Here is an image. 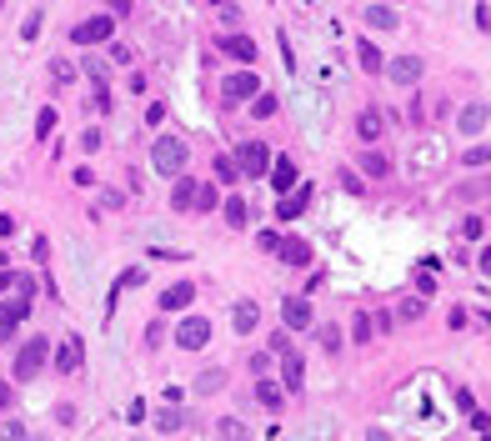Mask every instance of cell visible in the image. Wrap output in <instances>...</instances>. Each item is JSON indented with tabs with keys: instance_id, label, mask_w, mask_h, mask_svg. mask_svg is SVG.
<instances>
[{
	"instance_id": "1",
	"label": "cell",
	"mask_w": 491,
	"mask_h": 441,
	"mask_svg": "<svg viewBox=\"0 0 491 441\" xmlns=\"http://www.w3.org/2000/svg\"><path fill=\"white\" fill-rule=\"evenodd\" d=\"M45 366H50V336H25L20 351H16V361H11V376L16 381H35Z\"/></svg>"
},
{
	"instance_id": "2",
	"label": "cell",
	"mask_w": 491,
	"mask_h": 441,
	"mask_svg": "<svg viewBox=\"0 0 491 441\" xmlns=\"http://www.w3.org/2000/svg\"><path fill=\"white\" fill-rule=\"evenodd\" d=\"M186 160H191V146L181 136H155L150 141V165H155L160 176H181Z\"/></svg>"
},
{
	"instance_id": "3",
	"label": "cell",
	"mask_w": 491,
	"mask_h": 441,
	"mask_svg": "<svg viewBox=\"0 0 491 441\" xmlns=\"http://www.w3.org/2000/svg\"><path fill=\"white\" fill-rule=\"evenodd\" d=\"M256 90H261V76H256V66H251V71H236V76H226V81H221V100H226V105L256 100Z\"/></svg>"
},
{
	"instance_id": "4",
	"label": "cell",
	"mask_w": 491,
	"mask_h": 441,
	"mask_svg": "<svg viewBox=\"0 0 491 441\" xmlns=\"http://www.w3.org/2000/svg\"><path fill=\"white\" fill-rule=\"evenodd\" d=\"M236 165H241V176L261 181V176L271 171V151H266V141H241V151H236Z\"/></svg>"
},
{
	"instance_id": "5",
	"label": "cell",
	"mask_w": 491,
	"mask_h": 441,
	"mask_svg": "<svg viewBox=\"0 0 491 441\" xmlns=\"http://www.w3.org/2000/svg\"><path fill=\"white\" fill-rule=\"evenodd\" d=\"M111 35H116V20L111 16H85L81 25H71V40L76 45H105Z\"/></svg>"
},
{
	"instance_id": "6",
	"label": "cell",
	"mask_w": 491,
	"mask_h": 441,
	"mask_svg": "<svg viewBox=\"0 0 491 441\" xmlns=\"http://www.w3.org/2000/svg\"><path fill=\"white\" fill-rule=\"evenodd\" d=\"M30 316V296H20L16 291V301H0V346H6L16 331H20V321Z\"/></svg>"
},
{
	"instance_id": "7",
	"label": "cell",
	"mask_w": 491,
	"mask_h": 441,
	"mask_svg": "<svg viewBox=\"0 0 491 441\" xmlns=\"http://www.w3.org/2000/svg\"><path fill=\"white\" fill-rule=\"evenodd\" d=\"M206 341H211V316H186L181 331H176V346L181 351H201Z\"/></svg>"
},
{
	"instance_id": "8",
	"label": "cell",
	"mask_w": 491,
	"mask_h": 441,
	"mask_svg": "<svg viewBox=\"0 0 491 441\" xmlns=\"http://www.w3.org/2000/svg\"><path fill=\"white\" fill-rule=\"evenodd\" d=\"M50 361H56V371H61V376H76V371L85 366V346H81V336H66Z\"/></svg>"
},
{
	"instance_id": "9",
	"label": "cell",
	"mask_w": 491,
	"mask_h": 441,
	"mask_svg": "<svg viewBox=\"0 0 491 441\" xmlns=\"http://www.w3.org/2000/svg\"><path fill=\"white\" fill-rule=\"evenodd\" d=\"M486 121H491V105H486V100H471L461 116H456V131H461V136H481Z\"/></svg>"
},
{
	"instance_id": "10",
	"label": "cell",
	"mask_w": 491,
	"mask_h": 441,
	"mask_svg": "<svg viewBox=\"0 0 491 441\" xmlns=\"http://www.w3.org/2000/svg\"><path fill=\"white\" fill-rule=\"evenodd\" d=\"M266 176H271V186H276L281 196H286V191L301 181V176H296V160H291V155H271V171H266Z\"/></svg>"
},
{
	"instance_id": "11",
	"label": "cell",
	"mask_w": 491,
	"mask_h": 441,
	"mask_svg": "<svg viewBox=\"0 0 491 441\" xmlns=\"http://www.w3.org/2000/svg\"><path fill=\"white\" fill-rule=\"evenodd\" d=\"M281 321H286V331H306V326H311V301H306V296L281 301Z\"/></svg>"
},
{
	"instance_id": "12",
	"label": "cell",
	"mask_w": 491,
	"mask_h": 441,
	"mask_svg": "<svg viewBox=\"0 0 491 441\" xmlns=\"http://www.w3.org/2000/svg\"><path fill=\"white\" fill-rule=\"evenodd\" d=\"M215 50L236 55V61H256V40H251V35H241V30H226L221 40H215Z\"/></svg>"
},
{
	"instance_id": "13",
	"label": "cell",
	"mask_w": 491,
	"mask_h": 441,
	"mask_svg": "<svg viewBox=\"0 0 491 441\" xmlns=\"http://www.w3.org/2000/svg\"><path fill=\"white\" fill-rule=\"evenodd\" d=\"M386 76L396 86H416L421 81V61H416V55H396V61H386Z\"/></svg>"
},
{
	"instance_id": "14",
	"label": "cell",
	"mask_w": 491,
	"mask_h": 441,
	"mask_svg": "<svg viewBox=\"0 0 491 441\" xmlns=\"http://www.w3.org/2000/svg\"><path fill=\"white\" fill-rule=\"evenodd\" d=\"M301 376H306L301 351H296V346H291V351H281V386H286V392H301Z\"/></svg>"
},
{
	"instance_id": "15",
	"label": "cell",
	"mask_w": 491,
	"mask_h": 441,
	"mask_svg": "<svg viewBox=\"0 0 491 441\" xmlns=\"http://www.w3.org/2000/svg\"><path fill=\"white\" fill-rule=\"evenodd\" d=\"M196 186H201V181H191V176L181 171V176L171 181V206H176V211H196Z\"/></svg>"
},
{
	"instance_id": "16",
	"label": "cell",
	"mask_w": 491,
	"mask_h": 441,
	"mask_svg": "<svg viewBox=\"0 0 491 441\" xmlns=\"http://www.w3.org/2000/svg\"><path fill=\"white\" fill-rule=\"evenodd\" d=\"M196 301V286L191 281H176V286H166V296H160V311H186Z\"/></svg>"
},
{
	"instance_id": "17",
	"label": "cell",
	"mask_w": 491,
	"mask_h": 441,
	"mask_svg": "<svg viewBox=\"0 0 491 441\" xmlns=\"http://www.w3.org/2000/svg\"><path fill=\"white\" fill-rule=\"evenodd\" d=\"M306 201H311V186H301V181H296V196H281V206H276V220H296V216L306 211Z\"/></svg>"
},
{
	"instance_id": "18",
	"label": "cell",
	"mask_w": 491,
	"mask_h": 441,
	"mask_svg": "<svg viewBox=\"0 0 491 441\" xmlns=\"http://www.w3.org/2000/svg\"><path fill=\"white\" fill-rule=\"evenodd\" d=\"M286 266H311V246L301 236H281V251H276Z\"/></svg>"
},
{
	"instance_id": "19",
	"label": "cell",
	"mask_w": 491,
	"mask_h": 441,
	"mask_svg": "<svg viewBox=\"0 0 491 441\" xmlns=\"http://www.w3.org/2000/svg\"><path fill=\"white\" fill-rule=\"evenodd\" d=\"M381 131H386L381 110H361V116H356V136H361L366 146H376V141H381Z\"/></svg>"
},
{
	"instance_id": "20",
	"label": "cell",
	"mask_w": 491,
	"mask_h": 441,
	"mask_svg": "<svg viewBox=\"0 0 491 441\" xmlns=\"http://www.w3.org/2000/svg\"><path fill=\"white\" fill-rule=\"evenodd\" d=\"M361 171H366L371 181H386V176H391V155H386V151H371V146H366V155H361Z\"/></svg>"
},
{
	"instance_id": "21",
	"label": "cell",
	"mask_w": 491,
	"mask_h": 441,
	"mask_svg": "<svg viewBox=\"0 0 491 441\" xmlns=\"http://www.w3.org/2000/svg\"><path fill=\"white\" fill-rule=\"evenodd\" d=\"M356 61H361V71H366V76H386V55H381L371 40H361V45H356Z\"/></svg>"
},
{
	"instance_id": "22",
	"label": "cell",
	"mask_w": 491,
	"mask_h": 441,
	"mask_svg": "<svg viewBox=\"0 0 491 441\" xmlns=\"http://www.w3.org/2000/svg\"><path fill=\"white\" fill-rule=\"evenodd\" d=\"M366 25H371V30H396L401 20H396L391 6H366Z\"/></svg>"
},
{
	"instance_id": "23",
	"label": "cell",
	"mask_w": 491,
	"mask_h": 441,
	"mask_svg": "<svg viewBox=\"0 0 491 441\" xmlns=\"http://www.w3.org/2000/svg\"><path fill=\"white\" fill-rule=\"evenodd\" d=\"M221 211H226V226H236V231H246V226H251V206H246L241 196H231Z\"/></svg>"
},
{
	"instance_id": "24",
	"label": "cell",
	"mask_w": 491,
	"mask_h": 441,
	"mask_svg": "<svg viewBox=\"0 0 491 441\" xmlns=\"http://www.w3.org/2000/svg\"><path fill=\"white\" fill-rule=\"evenodd\" d=\"M221 386H226V371H221V366H211V371H201V376H196V396H211V392H221Z\"/></svg>"
},
{
	"instance_id": "25",
	"label": "cell",
	"mask_w": 491,
	"mask_h": 441,
	"mask_svg": "<svg viewBox=\"0 0 491 441\" xmlns=\"http://www.w3.org/2000/svg\"><path fill=\"white\" fill-rule=\"evenodd\" d=\"M56 105H40V116H35V141H50V136H56Z\"/></svg>"
},
{
	"instance_id": "26",
	"label": "cell",
	"mask_w": 491,
	"mask_h": 441,
	"mask_svg": "<svg viewBox=\"0 0 491 441\" xmlns=\"http://www.w3.org/2000/svg\"><path fill=\"white\" fill-rule=\"evenodd\" d=\"M281 396H286V386H276V381H261V386H256V401H261V406H271V411L281 406Z\"/></svg>"
},
{
	"instance_id": "27",
	"label": "cell",
	"mask_w": 491,
	"mask_h": 441,
	"mask_svg": "<svg viewBox=\"0 0 491 441\" xmlns=\"http://www.w3.org/2000/svg\"><path fill=\"white\" fill-rule=\"evenodd\" d=\"M215 181H226V186H236V181H241L236 155H215Z\"/></svg>"
},
{
	"instance_id": "28",
	"label": "cell",
	"mask_w": 491,
	"mask_h": 441,
	"mask_svg": "<svg viewBox=\"0 0 491 441\" xmlns=\"http://www.w3.org/2000/svg\"><path fill=\"white\" fill-rule=\"evenodd\" d=\"M256 321H261V311H256V301H241L236 306V331L246 336V331H256Z\"/></svg>"
},
{
	"instance_id": "29",
	"label": "cell",
	"mask_w": 491,
	"mask_h": 441,
	"mask_svg": "<svg viewBox=\"0 0 491 441\" xmlns=\"http://www.w3.org/2000/svg\"><path fill=\"white\" fill-rule=\"evenodd\" d=\"M371 311H356V321H351V341H361V346H371Z\"/></svg>"
},
{
	"instance_id": "30",
	"label": "cell",
	"mask_w": 491,
	"mask_h": 441,
	"mask_svg": "<svg viewBox=\"0 0 491 441\" xmlns=\"http://www.w3.org/2000/svg\"><path fill=\"white\" fill-rule=\"evenodd\" d=\"M451 196H456V201H481V196H491V181H466V186H456Z\"/></svg>"
},
{
	"instance_id": "31",
	"label": "cell",
	"mask_w": 491,
	"mask_h": 441,
	"mask_svg": "<svg viewBox=\"0 0 491 441\" xmlns=\"http://www.w3.org/2000/svg\"><path fill=\"white\" fill-rule=\"evenodd\" d=\"M215 206H221V191H215L211 181H206V186H196V211H215Z\"/></svg>"
},
{
	"instance_id": "32",
	"label": "cell",
	"mask_w": 491,
	"mask_h": 441,
	"mask_svg": "<svg viewBox=\"0 0 491 441\" xmlns=\"http://www.w3.org/2000/svg\"><path fill=\"white\" fill-rule=\"evenodd\" d=\"M316 336H321V346H326V356H336V351L346 346V341H341V331H336V326H321V331H316Z\"/></svg>"
},
{
	"instance_id": "33",
	"label": "cell",
	"mask_w": 491,
	"mask_h": 441,
	"mask_svg": "<svg viewBox=\"0 0 491 441\" xmlns=\"http://www.w3.org/2000/svg\"><path fill=\"white\" fill-rule=\"evenodd\" d=\"M181 426H186V416H181V411H171V406L155 416V431H166V436H171V431H181Z\"/></svg>"
},
{
	"instance_id": "34",
	"label": "cell",
	"mask_w": 491,
	"mask_h": 441,
	"mask_svg": "<svg viewBox=\"0 0 491 441\" xmlns=\"http://www.w3.org/2000/svg\"><path fill=\"white\" fill-rule=\"evenodd\" d=\"M461 165H491V146H466L461 151Z\"/></svg>"
},
{
	"instance_id": "35",
	"label": "cell",
	"mask_w": 491,
	"mask_h": 441,
	"mask_svg": "<svg viewBox=\"0 0 491 441\" xmlns=\"http://www.w3.org/2000/svg\"><path fill=\"white\" fill-rule=\"evenodd\" d=\"M50 81H56V86H71V81H76V66H71V61H50Z\"/></svg>"
},
{
	"instance_id": "36",
	"label": "cell",
	"mask_w": 491,
	"mask_h": 441,
	"mask_svg": "<svg viewBox=\"0 0 491 441\" xmlns=\"http://www.w3.org/2000/svg\"><path fill=\"white\" fill-rule=\"evenodd\" d=\"M251 116H276V95H266V90H256V105H251Z\"/></svg>"
},
{
	"instance_id": "37",
	"label": "cell",
	"mask_w": 491,
	"mask_h": 441,
	"mask_svg": "<svg viewBox=\"0 0 491 441\" xmlns=\"http://www.w3.org/2000/svg\"><path fill=\"white\" fill-rule=\"evenodd\" d=\"M461 236H466V241H481V236H486V220H481V216H466V220H461Z\"/></svg>"
},
{
	"instance_id": "38",
	"label": "cell",
	"mask_w": 491,
	"mask_h": 441,
	"mask_svg": "<svg viewBox=\"0 0 491 441\" xmlns=\"http://www.w3.org/2000/svg\"><path fill=\"white\" fill-rule=\"evenodd\" d=\"M141 281H146V271H141V266H131V271H121V281H116V291H136Z\"/></svg>"
},
{
	"instance_id": "39",
	"label": "cell",
	"mask_w": 491,
	"mask_h": 441,
	"mask_svg": "<svg viewBox=\"0 0 491 441\" xmlns=\"http://www.w3.org/2000/svg\"><path fill=\"white\" fill-rule=\"evenodd\" d=\"M40 20H45V16H40V11H30V16L20 20V40H35V35H40Z\"/></svg>"
},
{
	"instance_id": "40",
	"label": "cell",
	"mask_w": 491,
	"mask_h": 441,
	"mask_svg": "<svg viewBox=\"0 0 491 441\" xmlns=\"http://www.w3.org/2000/svg\"><path fill=\"white\" fill-rule=\"evenodd\" d=\"M100 141H105V136H100L95 126H90V131H81V151H85V155H95V151H100Z\"/></svg>"
},
{
	"instance_id": "41",
	"label": "cell",
	"mask_w": 491,
	"mask_h": 441,
	"mask_svg": "<svg viewBox=\"0 0 491 441\" xmlns=\"http://www.w3.org/2000/svg\"><path fill=\"white\" fill-rule=\"evenodd\" d=\"M256 246H261L266 256H276V251H281V236H276V231H261V236H256Z\"/></svg>"
},
{
	"instance_id": "42",
	"label": "cell",
	"mask_w": 491,
	"mask_h": 441,
	"mask_svg": "<svg viewBox=\"0 0 491 441\" xmlns=\"http://www.w3.org/2000/svg\"><path fill=\"white\" fill-rule=\"evenodd\" d=\"M416 291H421V296H431V291H436V276H431V266H421V276H416Z\"/></svg>"
},
{
	"instance_id": "43",
	"label": "cell",
	"mask_w": 491,
	"mask_h": 441,
	"mask_svg": "<svg viewBox=\"0 0 491 441\" xmlns=\"http://www.w3.org/2000/svg\"><path fill=\"white\" fill-rule=\"evenodd\" d=\"M85 76H90L95 86H105V61H95V55H90V61H85Z\"/></svg>"
},
{
	"instance_id": "44",
	"label": "cell",
	"mask_w": 491,
	"mask_h": 441,
	"mask_svg": "<svg viewBox=\"0 0 491 441\" xmlns=\"http://www.w3.org/2000/svg\"><path fill=\"white\" fill-rule=\"evenodd\" d=\"M30 256L45 266V261H50V241H45V236H35V241H30Z\"/></svg>"
},
{
	"instance_id": "45",
	"label": "cell",
	"mask_w": 491,
	"mask_h": 441,
	"mask_svg": "<svg viewBox=\"0 0 491 441\" xmlns=\"http://www.w3.org/2000/svg\"><path fill=\"white\" fill-rule=\"evenodd\" d=\"M215 431H221V436H246V426H241L236 416H226V421H221V426H215Z\"/></svg>"
},
{
	"instance_id": "46",
	"label": "cell",
	"mask_w": 491,
	"mask_h": 441,
	"mask_svg": "<svg viewBox=\"0 0 491 441\" xmlns=\"http://www.w3.org/2000/svg\"><path fill=\"white\" fill-rule=\"evenodd\" d=\"M146 121H150V126H160V121H166V105L150 100V105H146Z\"/></svg>"
},
{
	"instance_id": "47",
	"label": "cell",
	"mask_w": 491,
	"mask_h": 441,
	"mask_svg": "<svg viewBox=\"0 0 491 441\" xmlns=\"http://www.w3.org/2000/svg\"><path fill=\"white\" fill-rule=\"evenodd\" d=\"M421 311H426V306H421V301H401V321H416V316H421Z\"/></svg>"
},
{
	"instance_id": "48",
	"label": "cell",
	"mask_w": 491,
	"mask_h": 441,
	"mask_svg": "<svg viewBox=\"0 0 491 441\" xmlns=\"http://www.w3.org/2000/svg\"><path fill=\"white\" fill-rule=\"evenodd\" d=\"M111 61L116 66H131V45H111Z\"/></svg>"
},
{
	"instance_id": "49",
	"label": "cell",
	"mask_w": 491,
	"mask_h": 441,
	"mask_svg": "<svg viewBox=\"0 0 491 441\" xmlns=\"http://www.w3.org/2000/svg\"><path fill=\"white\" fill-rule=\"evenodd\" d=\"M11 286H16V271H11V266H0V296H6Z\"/></svg>"
},
{
	"instance_id": "50",
	"label": "cell",
	"mask_w": 491,
	"mask_h": 441,
	"mask_svg": "<svg viewBox=\"0 0 491 441\" xmlns=\"http://www.w3.org/2000/svg\"><path fill=\"white\" fill-rule=\"evenodd\" d=\"M71 181H76V186H85V191H90V186H95V176H90V165H81V171H76V176H71Z\"/></svg>"
},
{
	"instance_id": "51",
	"label": "cell",
	"mask_w": 491,
	"mask_h": 441,
	"mask_svg": "<svg viewBox=\"0 0 491 441\" xmlns=\"http://www.w3.org/2000/svg\"><path fill=\"white\" fill-rule=\"evenodd\" d=\"M0 236H16V216H0Z\"/></svg>"
},
{
	"instance_id": "52",
	"label": "cell",
	"mask_w": 491,
	"mask_h": 441,
	"mask_svg": "<svg viewBox=\"0 0 491 441\" xmlns=\"http://www.w3.org/2000/svg\"><path fill=\"white\" fill-rule=\"evenodd\" d=\"M111 16H131V0H111Z\"/></svg>"
},
{
	"instance_id": "53",
	"label": "cell",
	"mask_w": 491,
	"mask_h": 441,
	"mask_svg": "<svg viewBox=\"0 0 491 441\" xmlns=\"http://www.w3.org/2000/svg\"><path fill=\"white\" fill-rule=\"evenodd\" d=\"M476 266H481V271H486V276H491V246H486V251H481V256H476Z\"/></svg>"
},
{
	"instance_id": "54",
	"label": "cell",
	"mask_w": 491,
	"mask_h": 441,
	"mask_svg": "<svg viewBox=\"0 0 491 441\" xmlns=\"http://www.w3.org/2000/svg\"><path fill=\"white\" fill-rule=\"evenodd\" d=\"M0 266H11V256H6V251H0Z\"/></svg>"
},
{
	"instance_id": "55",
	"label": "cell",
	"mask_w": 491,
	"mask_h": 441,
	"mask_svg": "<svg viewBox=\"0 0 491 441\" xmlns=\"http://www.w3.org/2000/svg\"><path fill=\"white\" fill-rule=\"evenodd\" d=\"M211 6H226V0H211Z\"/></svg>"
}]
</instances>
